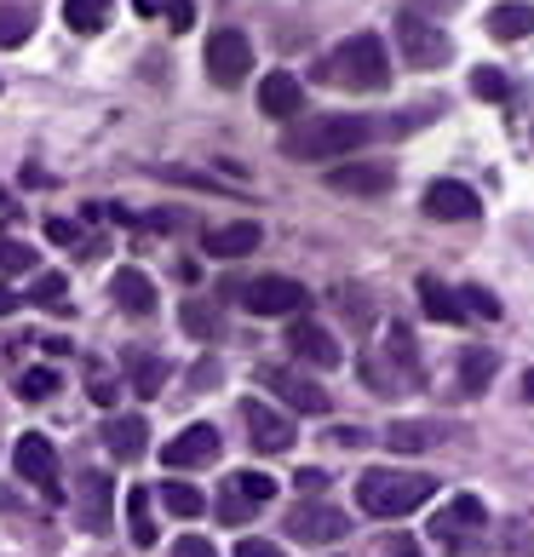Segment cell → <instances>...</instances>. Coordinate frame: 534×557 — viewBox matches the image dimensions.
Instances as JSON below:
<instances>
[{
	"label": "cell",
	"instance_id": "6da1fadb",
	"mask_svg": "<svg viewBox=\"0 0 534 557\" xmlns=\"http://www.w3.org/2000/svg\"><path fill=\"white\" fill-rule=\"evenodd\" d=\"M374 133L380 127L368 115H305V121H294V127L282 133V156H294V161H339V156L362 150Z\"/></svg>",
	"mask_w": 534,
	"mask_h": 557
},
{
	"label": "cell",
	"instance_id": "5b68a950",
	"mask_svg": "<svg viewBox=\"0 0 534 557\" xmlns=\"http://www.w3.org/2000/svg\"><path fill=\"white\" fill-rule=\"evenodd\" d=\"M241 305H248L253 317H299L305 305H311V294H305V282H294V276H253L241 287Z\"/></svg>",
	"mask_w": 534,
	"mask_h": 557
},
{
	"label": "cell",
	"instance_id": "d590c367",
	"mask_svg": "<svg viewBox=\"0 0 534 557\" xmlns=\"http://www.w3.org/2000/svg\"><path fill=\"white\" fill-rule=\"evenodd\" d=\"M64 287H70L64 276L47 271V276H35V294H29V299H35V305H52V311H64V305H70V299H64Z\"/></svg>",
	"mask_w": 534,
	"mask_h": 557
},
{
	"label": "cell",
	"instance_id": "ac0fdd59",
	"mask_svg": "<svg viewBox=\"0 0 534 557\" xmlns=\"http://www.w3.org/2000/svg\"><path fill=\"white\" fill-rule=\"evenodd\" d=\"M305 104V87H299V75H287V70H271L259 81V110L264 115H282V121H294Z\"/></svg>",
	"mask_w": 534,
	"mask_h": 557
},
{
	"label": "cell",
	"instance_id": "5bb4252c",
	"mask_svg": "<svg viewBox=\"0 0 534 557\" xmlns=\"http://www.w3.org/2000/svg\"><path fill=\"white\" fill-rule=\"evenodd\" d=\"M161 460L173 471H196V466H213L219 460V431L213 425H184L178 437L161 448Z\"/></svg>",
	"mask_w": 534,
	"mask_h": 557
},
{
	"label": "cell",
	"instance_id": "44dd1931",
	"mask_svg": "<svg viewBox=\"0 0 534 557\" xmlns=\"http://www.w3.org/2000/svg\"><path fill=\"white\" fill-rule=\"evenodd\" d=\"M121 368H127V380L138 397H161V385H167V362L156 357V350H121Z\"/></svg>",
	"mask_w": 534,
	"mask_h": 557
},
{
	"label": "cell",
	"instance_id": "83f0119b",
	"mask_svg": "<svg viewBox=\"0 0 534 557\" xmlns=\"http://www.w3.org/2000/svg\"><path fill=\"white\" fill-rule=\"evenodd\" d=\"M127 534H133V546H156V518H150V488H127Z\"/></svg>",
	"mask_w": 534,
	"mask_h": 557
},
{
	"label": "cell",
	"instance_id": "9c48e42d",
	"mask_svg": "<svg viewBox=\"0 0 534 557\" xmlns=\"http://www.w3.org/2000/svg\"><path fill=\"white\" fill-rule=\"evenodd\" d=\"M259 380L276 391V397L294 408V414H327L334 408V397L316 385V380H305V374H294V368H259Z\"/></svg>",
	"mask_w": 534,
	"mask_h": 557
},
{
	"label": "cell",
	"instance_id": "7c38bea8",
	"mask_svg": "<svg viewBox=\"0 0 534 557\" xmlns=\"http://www.w3.org/2000/svg\"><path fill=\"white\" fill-rule=\"evenodd\" d=\"M110 511H115V483L104 471H87V478L75 483V518L87 534H110Z\"/></svg>",
	"mask_w": 534,
	"mask_h": 557
},
{
	"label": "cell",
	"instance_id": "e575fe53",
	"mask_svg": "<svg viewBox=\"0 0 534 557\" xmlns=\"http://www.w3.org/2000/svg\"><path fill=\"white\" fill-rule=\"evenodd\" d=\"M471 92L488 98V104H500V98H511V81L500 70H477V75H471Z\"/></svg>",
	"mask_w": 534,
	"mask_h": 557
},
{
	"label": "cell",
	"instance_id": "681fc988",
	"mask_svg": "<svg viewBox=\"0 0 534 557\" xmlns=\"http://www.w3.org/2000/svg\"><path fill=\"white\" fill-rule=\"evenodd\" d=\"M0 208H7V196H0Z\"/></svg>",
	"mask_w": 534,
	"mask_h": 557
},
{
	"label": "cell",
	"instance_id": "8d00e7d4",
	"mask_svg": "<svg viewBox=\"0 0 534 557\" xmlns=\"http://www.w3.org/2000/svg\"><path fill=\"white\" fill-rule=\"evenodd\" d=\"M253 518V500H241V494L224 483V494H219V523H248Z\"/></svg>",
	"mask_w": 534,
	"mask_h": 557
},
{
	"label": "cell",
	"instance_id": "cb8c5ba5",
	"mask_svg": "<svg viewBox=\"0 0 534 557\" xmlns=\"http://www.w3.org/2000/svg\"><path fill=\"white\" fill-rule=\"evenodd\" d=\"M495 368H500L495 350L471 345L465 357H460V391H465V397H477V391H488V380H495Z\"/></svg>",
	"mask_w": 534,
	"mask_h": 557
},
{
	"label": "cell",
	"instance_id": "30bf717a",
	"mask_svg": "<svg viewBox=\"0 0 534 557\" xmlns=\"http://www.w3.org/2000/svg\"><path fill=\"white\" fill-rule=\"evenodd\" d=\"M287 534L305 546H334L339 534H345V511L339 506H316V500H305L287 511Z\"/></svg>",
	"mask_w": 534,
	"mask_h": 557
},
{
	"label": "cell",
	"instance_id": "7402d4cb",
	"mask_svg": "<svg viewBox=\"0 0 534 557\" xmlns=\"http://www.w3.org/2000/svg\"><path fill=\"white\" fill-rule=\"evenodd\" d=\"M385 443H392L397 454H420L431 443H443V425L437 420H397L392 431H385Z\"/></svg>",
	"mask_w": 534,
	"mask_h": 557
},
{
	"label": "cell",
	"instance_id": "f546056e",
	"mask_svg": "<svg viewBox=\"0 0 534 557\" xmlns=\"http://www.w3.org/2000/svg\"><path fill=\"white\" fill-rule=\"evenodd\" d=\"M35 35V12L29 7H0V47H24Z\"/></svg>",
	"mask_w": 534,
	"mask_h": 557
},
{
	"label": "cell",
	"instance_id": "d6986e66",
	"mask_svg": "<svg viewBox=\"0 0 534 557\" xmlns=\"http://www.w3.org/2000/svg\"><path fill=\"white\" fill-rule=\"evenodd\" d=\"M104 443H110V454L121 466H133V460H144V448H150V425H144L138 414H115L104 425Z\"/></svg>",
	"mask_w": 534,
	"mask_h": 557
},
{
	"label": "cell",
	"instance_id": "f1b7e54d",
	"mask_svg": "<svg viewBox=\"0 0 534 557\" xmlns=\"http://www.w3.org/2000/svg\"><path fill=\"white\" fill-rule=\"evenodd\" d=\"M161 506L173 511V518H201V511H208V500H201V488L196 483H161Z\"/></svg>",
	"mask_w": 534,
	"mask_h": 557
},
{
	"label": "cell",
	"instance_id": "2e32d148",
	"mask_svg": "<svg viewBox=\"0 0 534 557\" xmlns=\"http://www.w3.org/2000/svg\"><path fill=\"white\" fill-rule=\"evenodd\" d=\"M327 190H339V196H380V190H392V168H380V161H345V168L327 173Z\"/></svg>",
	"mask_w": 534,
	"mask_h": 557
},
{
	"label": "cell",
	"instance_id": "ee69618b",
	"mask_svg": "<svg viewBox=\"0 0 534 557\" xmlns=\"http://www.w3.org/2000/svg\"><path fill=\"white\" fill-rule=\"evenodd\" d=\"M305 494H316V488H327V471H299V478H294Z\"/></svg>",
	"mask_w": 534,
	"mask_h": 557
},
{
	"label": "cell",
	"instance_id": "484cf974",
	"mask_svg": "<svg viewBox=\"0 0 534 557\" xmlns=\"http://www.w3.org/2000/svg\"><path fill=\"white\" fill-rule=\"evenodd\" d=\"M178 322H184V334H196V339H219L224 334V317H219L213 299H184Z\"/></svg>",
	"mask_w": 534,
	"mask_h": 557
},
{
	"label": "cell",
	"instance_id": "4316f807",
	"mask_svg": "<svg viewBox=\"0 0 534 557\" xmlns=\"http://www.w3.org/2000/svg\"><path fill=\"white\" fill-rule=\"evenodd\" d=\"M420 305H425V317H437V322H460L465 317V305L448 294L437 276H420Z\"/></svg>",
	"mask_w": 534,
	"mask_h": 557
},
{
	"label": "cell",
	"instance_id": "bcb514c9",
	"mask_svg": "<svg viewBox=\"0 0 534 557\" xmlns=\"http://www.w3.org/2000/svg\"><path fill=\"white\" fill-rule=\"evenodd\" d=\"M334 443H345V448H357V443H362V431H357V425H339V431H334Z\"/></svg>",
	"mask_w": 534,
	"mask_h": 557
},
{
	"label": "cell",
	"instance_id": "4fadbf2b",
	"mask_svg": "<svg viewBox=\"0 0 534 557\" xmlns=\"http://www.w3.org/2000/svg\"><path fill=\"white\" fill-rule=\"evenodd\" d=\"M241 425H248V437H253V448L259 454H287L294 448V420H282L271 403H241Z\"/></svg>",
	"mask_w": 534,
	"mask_h": 557
},
{
	"label": "cell",
	"instance_id": "f6af8a7d",
	"mask_svg": "<svg viewBox=\"0 0 534 557\" xmlns=\"http://www.w3.org/2000/svg\"><path fill=\"white\" fill-rule=\"evenodd\" d=\"M196 385H201V391L219 385V362H201V368H196Z\"/></svg>",
	"mask_w": 534,
	"mask_h": 557
},
{
	"label": "cell",
	"instance_id": "9a60e30c",
	"mask_svg": "<svg viewBox=\"0 0 534 557\" xmlns=\"http://www.w3.org/2000/svg\"><path fill=\"white\" fill-rule=\"evenodd\" d=\"M287 350H294L299 362H311V368H339V362H345L339 339L327 334L322 322H305V317H299L294 327H287Z\"/></svg>",
	"mask_w": 534,
	"mask_h": 557
},
{
	"label": "cell",
	"instance_id": "74e56055",
	"mask_svg": "<svg viewBox=\"0 0 534 557\" xmlns=\"http://www.w3.org/2000/svg\"><path fill=\"white\" fill-rule=\"evenodd\" d=\"M87 397H92L98 408H115V397H121V385H115L110 374H98V368H92V374H87Z\"/></svg>",
	"mask_w": 534,
	"mask_h": 557
},
{
	"label": "cell",
	"instance_id": "4dcf8cb0",
	"mask_svg": "<svg viewBox=\"0 0 534 557\" xmlns=\"http://www.w3.org/2000/svg\"><path fill=\"white\" fill-rule=\"evenodd\" d=\"M385 345H392V357H397V368L408 374V385H420V350H414V334H408L402 322H392V339H385Z\"/></svg>",
	"mask_w": 534,
	"mask_h": 557
},
{
	"label": "cell",
	"instance_id": "8fae6325",
	"mask_svg": "<svg viewBox=\"0 0 534 557\" xmlns=\"http://www.w3.org/2000/svg\"><path fill=\"white\" fill-rule=\"evenodd\" d=\"M477 213H483V201L460 178H437L425 190V219H437V224H465V219H477Z\"/></svg>",
	"mask_w": 534,
	"mask_h": 557
},
{
	"label": "cell",
	"instance_id": "d4e9b609",
	"mask_svg": "<svg viewBox=\"0 0 534 557\" xmlns=\"http://www.w3.org/2000/svg\"><path fill=\"white\" fill-rule=\"evenodd\" d=\"M110 12H115V0H64V24L75 35H98L110 24Z\"/></svg>",
	"mask_w": 534,
	"mask_h": 557
},
{
	"label": "cell",
	"instance_id": "8992f818",
	"mask_svg": "<svg viewBox=\"0 0 534 557\" xmlns=\"http://www.w3.org/2000/svg\"><path fill=\"white\" fill-rule=\"evenodd\" d=\"M483 523H488V511H483L477 494H455V500L431 518V541L448 546V552H465V541H471V534H483Z\"/></svg>",
	"mask_w": 534,
	"mask_h": 557
},
{
	"label": "cell",
	"instance_id": "277c9868",
	"mask_svg": "<svg viewBox=\"0 0 534 557\" xmlns=\"http://www.w3.org/2000/svg\"><path fill=\"white\" fill-rule=\"evenodd\" d=\"M397 47H402L408 70H437V64L455 58V40L443 35V24H431V17H420V12L397 17Z\"/></svg>",
	"mask_w": 534,
	"mask_h": 557
},
{
	"label": "cell",
	"instance_id": "c3c4849f",
	"mask_svg": "<svg viewBox=\"0 0 534 557\" xmlns=\"http://www.w3.org/2000/svg\"><path fill=\"white\" fill-rule=\"evenodd\" d=\"M523 397L534 403V368H529V374H523Z\"/></svg>",
	"mask_w": 534,
	"mask_h": 557
},
{
	"label": "cell",
	"instance_id": "60d3db41",
	"mask_svg": "<svg viewBox=\"0 0 534 557\" xmlns=\"http://www.w3.org/2000/svg\"><path fill=\"white\" fill-rule=\"evenodd\" d=\"M236 557H287L282 546H271V541H241L236 546Z\"/></svg>",
	"mask_w": 534,
	"mask_h": 557
},
{
	"label": "cell",
	"instance_id": "836d02e7",
	"mask_svg": "<svg viewBox=\"0 0 534 557\" xmlns=\"http://www.w3.org/2000/svg\"><path fill=\"white\" fill-rule=\"evenodd\" d=\"M17 271H35V253H29L24 242L0 236V276H17Z\"/></svg>",
	"mask_w": 534,
	"mask_h": 557
},
{
	"label": "cell",
	"instance_id": "e0dca14e",
	"mask_svg": "<svg viewBox=\"0 0 534 557\" xmlns=\"http://www.w3.org/2000/svg\"><path fill=\"white\" fill-rule=\"evenodd\" d=\"M259 242H264V231H259L253 219H236V224H213V231L201 236V247H208L213 259H248Z\"/></svg>",
	"mask_w": 534,
	"mask_h": 557
},
{
	"label": "cell",
	"instance_id": "603a6c76",
	"mask_svg": "<svg viewBox=\"0 0 534 557\" xmlns=\"http://www.w3.org/2000/svg\"><path fill=\"white\" fill-rule=\"evenodd\" d=\"M488 35L495 40H523L534 35V7H523V0H506V7L488 12Z\"/></svg>",
	"mask_w": 534,
	"mask_h": 557
},
{
	"label": "cell",
	"instance_id": "d6a6232c",
	"mask_svg": "<svg viewBox=\"0 0 534 557\" xmlns=\"http://www.w3.org/2000/svg\"><path fill=\"white\" fill-rule=\"evenodd\" d=\"M52 391H58V374H52V368H29V374L17 380V397H24V403H47Z\"/></svg>",
	"mask_w": 534,
	"mask_h": 557
},
{
	"label": "cell",
	"instance_id": "f35d334b",
	"mask_svg": "<svg viewBox=\"0 0 534 557\" xmlns=\"http://www.w3.org/2000/svg\"><path fill=\"white\" fill-rule=\"evenodd\" d=\"M465 317H488V322H495L500 317V305H495V294H483V287H465Z\"/></svg>",
	"mask_w": 534,
	"mask_h": 557
},
{
	"label": "cell",
	"instance_id": "7dc6e473",
	"mask_svg": "<svg viewBox=\"0 0 534 557\" xmlns=\"http://www.w3.org/2000/svg\"><path fill=\"white\" fill-rule=\"evenodd\" d=\"M12 311H17V294H12L7 282H0V317H12Z\"/></svg>",
	"mask_w": 534,
	"mask_h": 557
},
{
	"label": "cell",
	"instance_id": "3957f363",
	"mask_svg": "<svg viewBox=\"0 0 534 557\" xmlns=\"http://www.w3.org/2000/svg\"><path fill=\"white\" fill-rule=\"evenodd\" d=\"M431 494H437V483L425 478V471H362L357 478V506L368 511V518H408V511H420Z\"/></svg>",
	"mask_w": 534,
	"mask_h": 557
},
{
	"label": "cell",
	"instance_id": "52a82bcc",
	"mask_svg": "<svg viewBox=\"0 0 534 557\" xmlns=\"http://www.w3.org/2000/svg\"><path fill=\"white\" fill-rule=\"evenodd\" d=\"M248 70H253L248 35H241V29H213L208 35V75H213V87H241Z\"/></svg>",
	"mask_w": 534,
	"mask_h": 557
},
{
	"label": "cell",
	"instance_id": "ffe728a7",
	"mask_svg": "<svg viewBox=\"0 0 534 557\" xmlns=\"http://www.w3.org/2000/svg\"><path fill=\"white\" fill-rule=\"evenodd\" d=\"M110 294H115V305H121L127 317H150V311H156V282L144 276V271H133V264L110 276Z\"/></svg>",
	"mask_w": 534,
	"mask_h": 557
},
{
	"label": "cell",
	"instance_id": "ab89813d",
	"mask_svg": "<svg viewBox=\"0 0 534 557\" xmlns=\"http://www.w3.org/2000/svg\"><path fill=\"white\" fill-rule=\"evenodd\" d=\"M173 557H219L208 541H201V534H184V541L173 546Z\"/></svg>",
	"mask_w": 534,
	"mask_h": 557
},
{
	"label": "cell",
	"instance_id": "1f68e13d",
	"mask_svg": "<svg viewBox=\"0 0 534 557\" xmlns=\"http://www.w3.org/2000/svg\"><path fill=\"white\" fill-rule=\"evenodd\" d=\"M231 488L241 494V500H253V506H271V500H276V483L264 478V471H236Z\"/></svg>",
	"mask_w": 534,
	"mask_h": 557
},
{
	"label": "cell",
	"instance_id": "ba28073f",
	"mask_svg": "<svg viewBox=\"0 0 534 557\" xmlns=\"http://www.w3.org/2000/svg\"><path fill=\"white\" fill-rule=\"evenodd\" d=\"M12 466H17V478L35 483V488H47L52 500H58V448L40 437V431H24L12 448Z\"/></svg>",
	"mask_w": 534,
	"mask_h": 557
},
{
	"label": "cell",
	"instance_id": "7bdbcfd3",
	"mask_svg": "<svg viewBox=\"0 0 534 557\" xmlns=\"http://www.w3.org/2000/svg\"><path fill=\"white\" fill-rule=\"evenodd\" d=\"M380 557H420V541H408V534H397V541H385Z\"/></svg>",
	"mask_w": 534,
	"mask_h": 557
},
{
	"label": "cell",
	"instance_id": "7a4b0ae2",
	"mask_svg": "<svg viewBox=\"0 0 534 557\" xmlns=\"http://www.w3.org/2000/svg\"><path fill=\"white\" fill-rule=\"evenodd\" d=\"M322 75L339 81V87H351V92H380V87H392V58H385V40H380L374 29L345 35L339 47L327 52Z\"/></svg>",
	"mask_w": 534,
	"mask_h": 557
},
{
	"label": "cell",
	"instance_id": "b9f144b4",
	"mask_svg": "<svg viewBox=\"0 0 534 557\" xmlns=\"http://www.w3.org/2000/svg\"><path fill=\"white\" fill-rule=\"evenodd\" d=\"M47 236H52V242H80V224H70V219H47Z\"/></svg>",
	"mask_w": 534,
	"mask_h": 557
}]
</instances>
